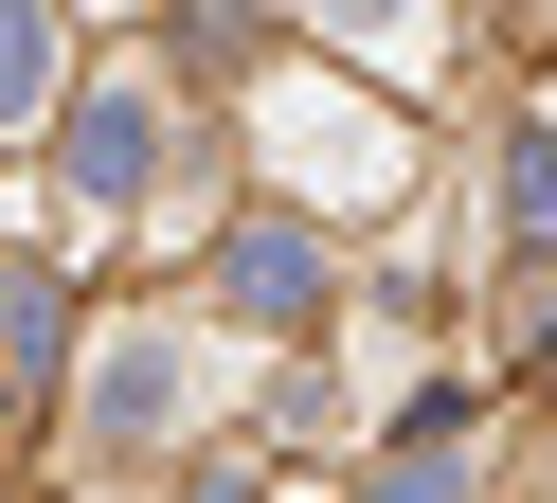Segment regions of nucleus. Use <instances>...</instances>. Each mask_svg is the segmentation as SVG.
<instances>
[{
	"label": "nucleus",
	"mask_w": 557,
	"mask_h": 503,
	"mask_svg": "<svg viewBox=\"0 0 557 503\" xmlns=\"http://www.w3.org/2000/svg\"><path fill=\"white\" fill-rule=\"evenodd\" d=\"M162 414H181V323H126V342L90 359V450H145Z\"/></svg>",
	"instance_id": "nucleus-1"
},
{
	"label": "nucleus",
	"mask_w": 557,
	"mask_h": 503,
	"mask_svg": "<svg viewBox=\"0 0 557 503\" xmlns=\"http://www.w3.org/2000/svg\"><path fill=\"white\" fill-rule=\"evenodd\" d=\"M270 126H288V180L306 198H377V180H396V126H377V108H270Z\"/></svg>",
	"instance_id": "nucleus-2"
},
{
	"label": "nucleus",
	"mask_w": 557,
	"mask_h": 503,
	"mask_svg": "<svg viewBox=\"0 0 557 503\" xmlns=\"http://www.w3.org/2000/svg\"><path fill=\"white\" fill-rule=\"evenodd\" d=\"M145 162H162V108L145 90H90L73 108V180H90V198H145Z\"/></svg>",
	"instance_id": "nucleus-3"
},
{
	"label": "nucleus",
	"mask_w": 557,
	"mask_h": 503,
	"mask_svg": "<svg viewBox=\"0 0 557 503\" xmlns=\"http://www.w3.org/2000/svg\"><path fill=\"white\" fill-rule=\"evenodd\" d=\"M216 306L306 323V306H324V252H306V234H234V252H216Z\"/></svg>",
	"instance_id": "nucleus-4"
},
{
	"label": "nucleus",
	"mask_w": 557,
	"mask_h": 503,
	"mask_svg": "<svg viewBox=\"0 0 557 503\" xmlns=\"http://www.w3.org/2000/svg\"><path fill=\"white\" fill-rule=\"evenodd\" d=\"M54 72H73V54H54V0H0V126H37Z\"/></svg>",
	"instance_id": "nucleus-5"
},
{
	"label": "nucleus",
	"mask_w": 557,
	"mask_h": 503,
	"mask_svg": "<svg viewBox=\"0 0 557 503\" xmlns=\"http://www.w3.org/2000/svg\"><path fill=\"white\" fill-rule=\"evenodd\" d=\"M360 503H468V431H413V467H377Z\"/></svg>",
	"instance_id": "nucleus-6"
},
{
	"label": "nucleus",
	"mask_w": 557,
	"mask_h": 503,
	"mask_svg": "<svg viewBox=\"0 0 557 503\" xmlns=\"http://www.w3.org/2000/svg\"><path fill=\"white\" fill-rule=\"evenodd\" d=\"M342 36H413V0H342Z\"/></svg>",
	"instance_id": "nucleus-7"
},
{
	"label": "nucleus",
	"mask_w": 557,
	"mask_h": 503,
	"mask_svg": "<svg viewBox=\"0 0 557 503\" xmlns=\"http://www.w3.org/2000/svg\"><path fill=\"white\" fill-rule=\"evenodd\" d=\"M181 503H252V467H198V486H181Z\"/></svg>",
	"instance_id": "nucleus-8"
}]
</instances>
